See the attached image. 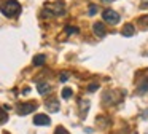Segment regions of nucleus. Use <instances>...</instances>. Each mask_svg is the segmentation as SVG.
Wrapping results in <instances>:
<instances>
[{
    "instance_id": "1",
    "label": "nucleus",
    "mask_w": 148,
    "mask_h": 134,
    "mask_svg": "<svg viewBox=\"0 0 148 134\" xmlns=\"http://www.w3.org/2000/svg\"><path fill=\"white\" fill-rule=\"evenodd\" d=\"M0 11L3 13L7 18H13V16L19 15L21 6L16 0H3V2L0 3Z\"/></svg>"
},
{
    "instance_id": "2",
    "label": "nucleus",
    "mask_w": 148,
    "mask_h": 134,
    "mask_svg": "<svg viewBox=\"0 0 148 134\" xmlns=\"http://www.w3.org/2000/svg\"><path fill=\"white\" fill-rule=\"evenodd\" d=\"M102 18L105 19V22H108V24H112V26H115L119 22V15L115 10H105V11L102 13Z\"/></svg>"
},
{
    "instance_id": "3",
    "label": "nucleus",
    "mask_w": 148,
    "mask_h": 134,
    "mask_svg": "<svg viewBox=\"0 0 148 134\" xmlns=\"http://www.w3.org/2000/svg\"><path fill=\"white\" fill-rule=\"evenodd\" d=\"M46 15H56V16H59V15H64L65 13V8H64V3L62 2H58V3H54L53 6H46Z\"/></svg>"
},
{
    "instance_id": "4",
    "label": "nucleus",
    "mask_w": 148,
    "mask_h": 134,
    "mask_svg": "<svg viewBox=\"0 0 148 134\" xmlns=\"http://www.w3.org/2000/svg\"><path fill=\"white\" fill-rule=\"evenodd\" d=\"M37 107L35 102H24V104H19L18 105V113L19 115H27L30 112H34Z\"/></svg>"
},
{
    "instance_id": "5",
    "label": "nucleus",
    "mask_w": 148,
    "mask_h": 134,
    "mask_svg": "<svg viewBox=\"0 0 148 134\" xmlns=\"http://www.w3.org/2000/svg\"><path fill=\"white\" fill-rule=\"evenodd\" d=\"M49 123H51V120L45 113H38L34 117V124H37V126H48Z\"/></svg>"
},
{
    "instance_id": "6",
    "label": "nucleus",
    "mask_w": 148,
    "mask_h": 134,
    "mask_svg": "<svg viewBox=\"0 0 148 134\" xmlns=\"http://www.w3.org/2000/svg\"><path fill=\"white\" fill-rule=\"evenodd\" d=\"M37 89H38V93L43 96V94H46V93L51 91V86H49L48 83H45V82H40V83H37Z\"/></svg>"
},
{
    "instance_id": "7",
    "label": "nucleus",
    "mask_w": 148,
    "mask_h": 134,
    "mask_svg": "<svg viewBox=\"0 0 148 134\" xmlns=\"http://www.w3.org/2000/svg\"><path fill=\"white\" fill-rule=\"evenodd\" d=\"M92 29H94V34L99 35V37H103V35H105V27H103L102 22H96V24L92 26Z\"/></svg>"
},
{
    "instance_id": "8",
    "label": "nucleus",
    "mask_w": 148,
    "mask_h": 134,
    "mask_svg": "<svg viewBox=\"0 0 148 134\" xmlns=\"http://www.w3.org/2000/svg\"><path fill=\"white\" fill-rule=\"evenodd\" d=\"M134 32H135V29H134V26H132V24H126L124 27L121 29V34L124 35V37H132Z\"/></svg>"
},
{
    "instance_id": "9",
    "label": "nucleus",
    "mask_w": 148,
    "mask_h": 134,
    "mask_svg": "<svg viewBox=\"0 0 148 134\" xmlns=\"http://www.w3.org/2000/svg\"><path fill=\"white\" fill-rule=\"evenodd\" d=\"M46 107L51 112H58L59 110V102L56 101V99H49V101H46Z\"/></svg>"
},
{
    "instance_id": "10",
    "label": "nucleus",
    "mask_w": 148,
    "mask_h": 134,
    "mask_svg": "<svg viewBox=\"0 0 148 134\" xmlns=\"http://www.w3.org/2000/svg\"><path fill=\"white\" fill-rule=\"evenodd\" d=\"M46 61V57L43 56V54H37L35 57H34V66H43Z\"/></svg>"
},
{
    "instance_id": "11",
    "label": "nucleus",
    "mask_w": 148,
    "mask_h": 134,
    "mask_svg": "<svg viewBox=\"0 0 148 134\" xmlns=\"http://www.w3.org/2000/svg\"><path fill=\"white\" fill-rule=\"evenodd\" d=\"M72 94H73L72 88H64V89H62V97H64V99H69Z\"/></svg>"
},
{
    "instance_id": "12",
    "label": "nucleus",
    "mask_w": 148,
    "mask_h": 134,
    "mask_svg": "<svg viewBox=\"0 0 148 134\" xmlns=\"http://www.w3.org/2000/svg\"><path fill=\"white\" fill-rule=\"evenodd\" d=\"M65 34L67 35H75V34H78V29L72 27V26H67V27H65Z\"/></svg>"
},
{
    "instance_id": "13",
    "label": "nucleus",
    "mask_w": 148,
    "mask_h": 134,
    "mask_svg": "<svg viewBox=\"0 0 148 134\" xmlns=\"http://www.w3.org/2000/svg\"><path fill=\"white\" fill-rule=\"evenodd\" d=\"M8 120V117H7V113H5L3 110H2V108H0V124L2 123H5V121Z\"/></svg>"
},
{
    "instance_id": "14",
    "label": "nucleus",
    "mask_w": 148,
    "mask_h": 134,
    "mask_svg": "<svg viewBox=\"0 0 148 134\" xmlns=\"http://www.w3.org/2000/svg\"><path fill=\"white\" fill-rule=\"evenodd\" d=\"M54 134H69V131L65 129V128H62V126H58V128H56V133Z\"/></svg>"
},
{
    "instance_id": "15",
    "label": "nucleus",
    "mask_w": 148,
    "mask_h": 134,
    "mask_svg": "<svg viewBox=\"0 0 148 134\" xmlns=\"http://www.w3.org/2000/svg\"><path fill=\"white\" fill-rule=\"evenodd\" d=\"M67 80H69V73H67V72H62V73H61V82L65 83Z\"/></svg>"
},
{
    "instance_id": "16",
    "label": "nucleus",
    "mask_w": 148,
    "mask_h": 134,
    "mask_svg": "<svg viewBox=\"0 0 148 134\" xmlns=\"http://www.w3.org/2000/svg\"><path fill=\"white\" fill-rule=\"evenodd\" d=\"M96 11H97V6H96V5H89V15H91V16L96 15Z\"/></svg>"
},
{
    "instance_id": "17",
    "label": "nucleus",
    "mask_w": 148,
    "mask_h": 134,
    "mask_svg": "<svg viewBox=\"0 0 148 134\" xmlns=\"http://www.w3.org/2000/svg\"><path fill=\"white\" fill-rule=\"evenodd\" d=\"M138 22H140L142 26H147V24H148V16H143V18H140V19H138Z\"/></svg>"
},
{
    "instance_id": "18",
    "label": "nucleus",
    "mask_w": 148,
    "mask_h": 134,
    "mask_svg": "<svg viewBox=\"0 0 148 134\" xmlns=\"http://www.w3.org/2000/svg\"><path fill=\"white\" fill-rule=\"evenodd\" d=\"M140 8L142 10H148V0H142V2H140Z\"/></svg>"
},
{
    "instance_id": "19",
    "label": "nucleus",
    "mask_w": 148,
    "mask_h": 134,
    "mask_svg": "<svg viewBox=\"0 0 148 134\" xmlns=\"http://www.w3.org/2000/svg\"><path fill=\"white\" fill-rule=\"evenodd\" d=\"M97 88H99V83H92V85L88 86V89H89V91H96Z\"/></svg>"
},
{
    "instance_id": "20",
    "label": "nucleus",
    "mask_w": 148,
    "mask_h": 134,
    "mask_svg": "<svg viewBox=\"0 0 148 134\" xmlns=\"http://www.w3.org/2000/svg\"><path fill=\"white\" fill-rule=\"evenodd\" d=\"M103 2H112V0H103Z\"/></svg>"
}]
</instances>
